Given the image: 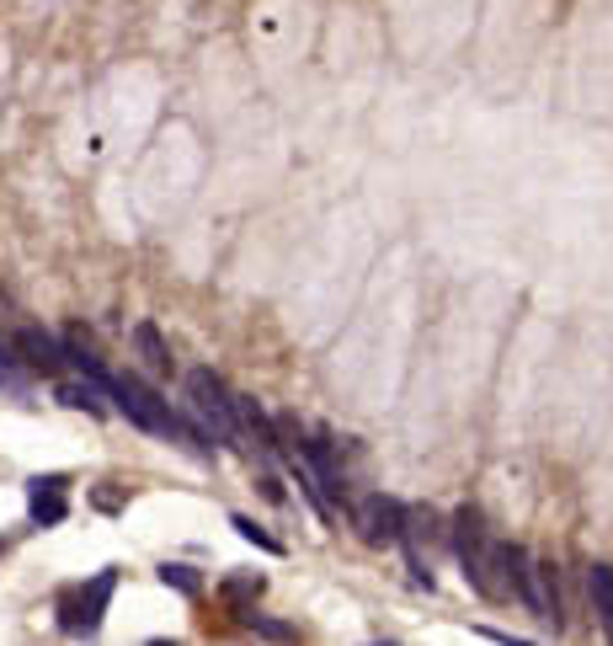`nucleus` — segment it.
I'll return each instance as SVG.
<instances>
[{
    "label": "nucleus",
    "instance_id": "0eeeda50",
    "mask_svg": "<svg viewBox=\"0 0 613 646\" xmlns=\"http://www.w3.org/2000/svg\"><path fill=\"white\" fill-rule=\"evenodd\" d=\"M64 476H33L27 481V518L38 523V529H54L69 518V497H64Z\"/></svg>",
    "mask_w": 613,
    "mask_h": 646
},
{
    "label": "nucleus",
    "instance_id": "f03ea898",
    "mask_svg": "<svg viewBox=\"0 0 613 646\" xmlns=\"http://www.w3.org/2000/svg\"><path fill=\"white\" fill-rule=\"evenodd\" d=\"M187 401H192V411L203 417V428H208L219 444L241 449V411H235V395L225 390V380H219L214 369H192V375H187Z\"/></svg>",
    "mask_w": 613,
    "mask_h": 646
},
{
    "label": "nucleus",
    "instance_id": "423d86ee",
    "mask_svg": "<svg viewBox=\"0 0 613 646\" xmlns=\"http://www.w3.org/2000/svg\"><path fill=\"white\" fill-rule=\"evenodd\" d=\"M400 518H406V508L389 503L384 492H373V497H363V503L353 508V523H358L363 545H389V540H400Z\"/></svg>",
    "mask_w": 613,
    "mask_h": 646
},
{
    "label": "nucleus",
    "instance_id": "9d476101",
    "mask_svg": "<svg viewBox=\"0 0 613 646\" xmlns=\"http://www.w3.org/2000/svg\"><path fill=\"white\" fill-rule=\"evenodd\" d=\"M587 598H592V609H598V620H603V631L613 636V567H592L587 572Z\"/></svg>",
    "mask_w": 613,
    "mask_h": 646
},
{
    "label": "nucleus",
    "instance_id": "20e7f679",
    "mask_svg": "<svg viewBox=\"0 0 613 646\" xmlns=\"http://www.w3.org/2000/svg\"><path fill=\"white\" fill-rule=\"evenodd\" d=\"M107 395L118 401V411L133 422V428H144V433H161V439H171L182 422L171 417V406L155 395L150 385H139L133 375H113V385H107Z\"/></svg>",
    "mask_w": 613,
    "mask_h": 646
},
{
    "label": "nucleus",
    "instance_id": "dca6fc26",
    "mask_svg": "<svg viewBox=\"0 0 613 646\" xmlns=\"http://www.w3.org/2000/svg\"><path fill=\"white\" fill-rule=\"evenodd\" d=\"M11 369H16V358H11V353L0 347V385H11Z\"/></svg>",
    "mask_w": 613,
    "mask_h": 646
},
{
    "label": "nucleus",
    "instance_id": "7ed1b4c3",
    "mask_svg": "<svg viewBox=\"0 0 613 646\" xmlns=\"http://www.w3.org/2000/svg\"><path fill=\"white\" fill-rule=\"evenodd\" d=\"M113 587H118V572H113V567L97 572L91 582H80V587H69V593L60 598V631H69V636H97Z\"/></svg>",
    "mask_w": 613,
    "mask_h": 646
},
{
    "label": "nucleus",
    "instance_id": "39448f33",
    "mask_svg": "<svg viewBox=\"0 0 613 646\" xmlns=\"http://www.w3.org/2000/svg\"><path fill=\"white\" fill-rule=\"evenodd\" d=\"M501 582H507V593L528 609V615H539V620H550V604H545V578H539V561L523 550V545H501Z\"/></svg>",
    "mask_w": 613,
    "mask_h": 646
},
{
    "label": "nucleus",
    "instance_id": "ddd939ff",
    "mask_svg": "<svg viewBox=\"0 0 613 646\" xmlns=\"http://www.w3.org/2000/svg\"><path fill=\"white\" fill-rule=\"evenodd\" d=\"M161 582H166V587H177V593H187V598H197V593H203L197 572H192V567H177V561H166V567H161Z\"/></svg>",
    "mask_w": 613,
    "mask_h": 646
},
{
    "label": "nucleus",
    "instance_id": "2eb2a0df",
    "mask_svg": "<svg viewBox=\"0 0 613 646\" xmlns=\"http://www.w3.org/2000/svg\"><path fill=\"white\" fill-rule=\"evenodd\" d=\"M241 615H245V625H251V631H261V636H272V642H289V636H294V625H278V620H261L256 609H241Z\"/></svg>",
    "mask_w": 613,
    "mask_h": 646
},
{
    "label": "nucleus",
    "instance_id": "6e6552de",
    "mask_svg": "<svg viewBox=\"0 0 613 646\" xmlns=\"http://www.w3.org/2000/svg\"><path fill=\"white\" fill-rule=\"evenodd\" d=\"M16 347L27 353V364L33 369H43V375H60L64 364H69V347H60L49 331H38V326H22L16 331Z\"/></svg>",
    "mask_w": 613,
    "mask_h": 646
},
{
    "label": "nucleus",
    "instance_id": "4468645a",
    "mask_svg": "<svg viewBox=\"0 0 613 646\" xmlns=\"http://www.w3.org/2000/svg\"><path fill=\"white\" fill-rule=\"evenodd\" d=\"M261 587H267V582L256 578V572H251V578H225L219 582V593H225L230 604H251V598H261Z\"/></svg>",
    "mask_w": 613,
    "mask_h": 646
},
{
    "label": "nucleus",
    "instance_id": "9b49d317",
    "mask_svg": "<svg viewBox=\"0 0 613 646\" xmlns=\"http://www.w3.org/2000/svg\"><path fill=\"white\" fill-rule=\"evenodd\" d=\"M54 395H60L64 406H75V411H91V417H107V401H102L107 390H102V385H60V390H54Z\"/></svg>",
    "mask_w": 613,
    "mask_h": 646
},
{
    "label": "nucleus",
    "instance_id": "f8f14e48",
    "mask_svg": "<svg viewBox=\"0 0 613 646\" xmlns=\"http://www.w3.org/2000/svg\"><path fill=\"white\" fill-rule=\"evenodd\" d=\"M230 523H235V529H241V540H251V545H261V550H267V556H283V540H272V534H267V529H261V523H256V518H245V514H230Z\"/></svg>",
    "mask_w": 613,
    "mask_h": 646
},
{
    "label": "nucleus",
    "instance_id": "1a4fd4ad",
    "mask_svg": "<svg viewBox=\"0 0 613 646\" xmlns=\"http://www.w3.org/2000/svg\"><path fill=\"white\" fill-rule=\"evenodd\" d=\"M133 347H139V358H144L155 375H171V347H166V337H161V326L155 321L133 326Z\"/></svg>",
    "mask_w": 613,
    "mask_h": 646
},
{
    "label": "nucleus",
    "instance_id": "f257e3e1",
    "mask_svg": "<svg viewBox=\"0 0 613 646\" xmlns=\"http://www.w3.org/2000/svg\"><path fill=\"white\" fill-rule=\"evenodd\" d=\"M448 540H454V556H459V567H464V582L490 598V604H501V598H512L507 593V582H501V545L490 540L486 529V514L481 508H459L454 514V529H448Z\"/></svg>",
    "mask_w": 613,
    "mask_h": 646
}]
</instances>
